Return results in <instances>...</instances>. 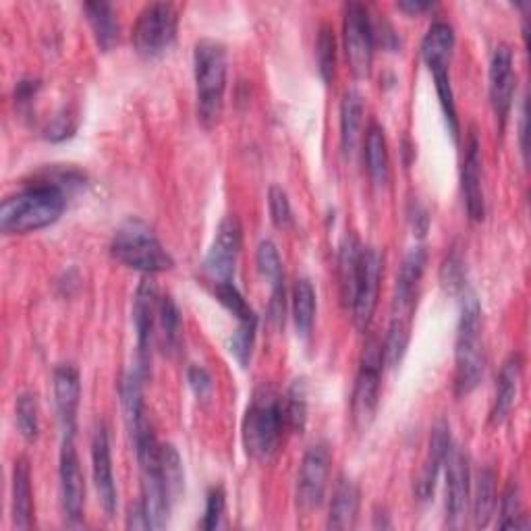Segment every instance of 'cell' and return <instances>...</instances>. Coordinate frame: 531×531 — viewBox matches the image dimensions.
Returning <instances> with one entry per match:
<instances>
[{"label": "cell", "mask_w": 531, "mask_h": 531, "mask_svg": "<svg viewBox=\"0 0 531 531\" xmlns=\"http://www.w3.org/2000/svg\"><path fill=\"white\" fill-rule=\"evenodd\" d=\"M382 256L376 247H363L361 264H359V276L357 287L351 301V314L353 322L359 330H368L376 305H378V293H380V281H382Z\"/></svg>", "instance_id": "cell-10"}, {"label": "cell", "mask_w": 531, "mask_h": 531, "mask_svg": "<svg viewBox=\"0 0 531 531\" xmlns=\"http://www.w3.org/2000/svg\"><path fill=\"white\" fill-rule=\"evenodd\" d=\"M363 125V96L357 90H349L341 104V144L347 156H353L361 139Z\"/></svg>", "instance_id": "cell-29"}, {"label": "cell", "mask_w": 531, "mask_h": 531, "mask_svg": "<svg viewBox=\"0 0 531 531\" xmlns=\"http://www.w3.org/2000/svg\"><path fill=\"white\" fill-rule=\"evenodd\" d=\"M287 428L285 405L272 388L256 390L243 417V446L245 453L256 461H270L281 449L283 430Z\"/></svg>", "instance_id": "cell-2"}, {"label": "cell", "mask_w": 531, "mask_h": 531, "mask_svg": "<svg viewBox=\"0 0 531 531\" xmlns=\"http://www.w3.org/2000/svg\"><path fill=\"white\" fill-rule=\"evenodd\" d=\"M343 38L349 67L355 77H368L374 61V21L370 11L361 3L345 5Z\"/></svg>", "instance_id": "cell-8"}, {"label": "cell", "mask_w": 531, "mask_h": 531, "mask_svg": "<svg viewBox=\"0 0 531 531\" xmlns=\"http://www.w3.org/2000/svg\"><path fill=\"white\" fill-rule=\"evenodd\" d=\"M243 229L237 216H227L220 222L214 241L208 249V256L204 260V274L210 278L212 285L233 281L237 258L241 251Z\"/></svg>", "instance_id": "cell-9"}, {"label": "cell", "mask_w": 531, "mask_h": 531, "mask_svg": "<svg viewBox=\"0 0 531 531\" xmlns=\"http://www.w3.org/2000/svg\"><path fill=\"white\" fill-rule=\"evenodd\" d=\"M496 473L492 467H484L478 473V482H475V492L471 500V517L473 525L478 529H484L490 525L494 511H496Z\"/></svg>", "instance_id": "cell-27"}, {"label": "cell", "mask_w": 531, "mask_h": 531, "mask_svg": "<svg viewBox=\"0 0 531 531\" xmlns=\"http://www.w3.org/2000/svg\"><path fill=\"white\" fill-rule=\"evenodd\" d=\"M515 73H513V52L507 44L494 48L490 59V102L494 115L500 121V129H505L513 96H515Z\"/></svg>", "instance_id": "cell-15"}, {"label": "cell", "mask_w": 531, "mask_h": 531, "mask_svg": "<svg viewBox=\"0 0 531 531\" xmlns=\"http://www.w3.org/2000/svg\"><path fill=\"white\" fill-rule=\"evenodd\" d=\"M397 7L409 15H417V13L434 9V3H422V0H403V3H399Z\"/></svg>", "instance_id": "cell-50"}, {"label": "cell", "mask_w": 531, "mask_h": 531, "mask_svg": "<svg viewBox=\"0 0 531 531\" xmlns=\"http://www.w3.org/2000/svg\"><path fill=\"white\" fill-rule=\"evenodd\" d=\"M144 378L146 376L142 372L133 368L121 380V405L129 432H133L139 424H144L148 419L144 407Z\"/></svg>", "instance_id": "cell-28"}, {"label": "cell", "mask_w": 531, "mask_h": 531, "mask_svg": "<svg viewBox=\"0 0 531 531\" xmlns=\"http://www.w3.org/2000/svg\"><path fill=\"white\" fill-rule=\"evenodd\" d=\"M316 59H318V71L324 83L334 81V73H337V38H334V30L330 23H322L316 42Z\"/></svg>", "instance_id": "cell-36"}, {"label": "cell", "mask_w": 531, "mask_h": 531, "mask_svg": "<svg viewBox=\"0 0 531 531\" xmlns=\"http://www.w3.org/2000/svg\"><path fill=\"white\" fill-rule=\"evenodd\" d=\"M440 283L449 293H461L465 289V264L459 251L446 256L440 268Z\"/></svg>", "instance_id": "cell-43"}, {"label": "cell", "mask_w": 531, "mask_h": 531, "mask_svg": "<svg viewBox=\"0 0 531 531\" xmlns=\"http://www.w3.org/2000/svg\"><path fill=\"white\" fill-rule=\"evenodd\" d=\"M75 131V125L71 123V117L67 115H59L57 119H54L48 129H46V137L52 139V142H61V139H67L71 137Z\"/></svg>", "instance_id": "cell-46"}, {"label": "cell", "mask_w": 531, "mask_h": 531, "mask_svg": "<svg viewBox=\"0 0 531 531\" xmlns=\"http://www.w3.org/2000/svg\"><path fill=\"white\" fill-rule=\"evenodd\" d=\"M283 405L287 428H291L295 434H303L307 424V386L303 378L293 380L287 390V397L283 399Z\"/></svg>", "instance_id": "cell-34"}, {"label": "cell", "mask_w": 531, "mask_h": 531, "mask_svg": "<svg viewBox=\"0 0 531 531\" xmlns=\"http://www.w3.org/2000/svg\"><path fill=\"white\" fill-rule=\"evenodd\" d=\"M409 339H411V324L407 318H397L393 316V322L388 326L386 332V339L382 343V359H384V366L388 368H399L401 361L407 353L409 347Z\"/></svg>", "instance_id": "cell-32"}, {"label": "cell", "mask_w": 531, "mask_h": 531, "mask_svg": "<svg viewBox=\"0 0 531 531\" xmlns=\"http://www.w3.org/2000/svg\"><path fill=\"white\" fill-rule=\"evenodd\" d=\"M158 291L152 281L144 278L142 285L135 291L133 299V326L137 332V370L144 376L150 374L152 363V345L156 339V310H158Z\"/></svg>", "instance_id": "cell-12"}, {"label": "cell", "mask_w": 531, "mask_h": 531, "mask_svg": "<svg viewBox=\"0 0 531 531\" xmlns=\"http://www.w3.org/2000/svg\"><path fill=\"white\" fill-rule=\"evenodd\" d=\"M451 449H453L451 426H449V422H446V419H440V422H436V426L432 428L430 444H428V457L424 461L422 473H419V478L415 482L417 500L428 502L434 496L440 469L444 467L446 457H449Z\"/></svg>", "instance_id": "cell-17"}, {"label": "cell", "mask_w": 531, "mask_h": 531, "mask_svg": "<svg viewBox=\"0 0 531 531\" xmlns=\"http://www.w3.org/2000/svg\"><path fill=\"white\" fill-rule=\"evenodd\" d=\"M366 164L376 185H384L388 179V146L380 125H372L366 135Z\"/></svg>", "instance_id": "cell-33"}, {"label": "cell", "mask_w": 531, "mask_h": 531, "mask_svg": "<svg viewBox=\"0 0 531 531\" xmlns=\"http://www.w3.org/2000/svg\"><path fill=\"white\" fill-rule=\"evenodd\" d=\"M455 48V30L451 23L442 19L434 21L422 40V59L430 71L446 69L451 63V54Z\"/></svg>", "instance_id": "cell-24"}, {"label": "cell", "mask_w": 531, "mask_h": 531, "mask_svg": "<svg viewBox=\"0 0 531 531\" xmlns=\"http://www.w3.org/2000/svg\"><path fill=\"white\" fill-rule=\"evenodd\" d=\"M83 11L88 15L90 27L94 32L96 44L100 46V50L108 52L113 50L119 42V34H121V27H119V19L115 13V7L110 3H86L83 5Z\"/></svg>", "instance_id": "cell-26"}, {"label": "cell", "mask_w": 531, "mask_h": 531, "mask_svg": "<svg viewBox=\"0 0 531 531\" xmlns=\"http://www.w3.org/2000/svg\"><path fill=\"white\" fill-rule=\"evenodd\" d=\"M179 15L169 3H152L137 15L133 25V46L139 57L156 59L169 50L177 40Z\"/></svg>", "instance_id": "cell-6"}, {"label": "cell", "mask_w": 531, "mask_h": 531, "mask_svg": "<svg viewBox=\"0 0 531 531\" xmlns=\"http://www.w3.org/2000/svg\"><path fill=\"white\" fill-rule=\"evenodd\" d=\"M15 422L19 434L27 440L34 442L40 436V405L34 393H23L15 405Z\"/></svg>", "instance_id": "cell-35"}, {"label": "cell", "mask_w": 531, "mask_h": 531, "mask_svg": "<svg viewBox=\"0 0 531 531\" xmlns=\"http://www.w3.org/2000/svg\"><path fill=\"white\" fill-rule=\"evenodd\" d=\"M426 262H428V254H426L424 247H413L405 256L403 266L397 274L393 316L411 320L417 289H419V283H422V276L426 270Z\"/></svg>", "instance_id": "cell-19"}, {"label": "cell", "mask_w": 531, "mask_h": 531, "mask_svg": "<svg viewBox=\"0 0 531 531\" xmlns=\"http://www.w3.org/2000/svg\"><path fill=\"white\" fill-rule=\"evenodd\" d=\"M156 339L164 353H177L183 341V320L177 303L171 295L158 297V310H156Z\"/></svg>", "instance_id": "cell-25"}, {"label": "cell", "mask_w": 531, "mask_h": 531, "mask_svg": "<svg viewBox=\"0 0 531 531\" xmlns=\"http://www.w3.org/2000/svg\"><path fill=\"white\" fill-rule=\"evenodd\" d=\"M409 220L413 225V231L417 233V237H424L428 233V227H430V214L428 210L419 204V202H411V208H409Z\"/></svg>", "instance_id": "cell-47"}, {"label": "cell", "mask_w": 531, "mask_h": 531, "mask_svg": "<svg viewBox=\"0 0 531 531\" xmlns=\"http://www.w3.org/2000/svg\"><path fill=\"white\" fill-rule=\"evenodd\" d=\"M187 382L191 386V390L195 393V397L198 399H208L212 388H214V382H212V376L206 368L202 366H191L187 370Z\"/></svg>", "instance_id": "cell-45"}, {"label": "cell", "mask_w": 531, "mask_h": 531, "mask_svg": "<svg viewBox=\"0 0 531 531\" xmlns=\"http://www.w3.org/2000/svg\"><path fill=\"white\" fill-rule=\"evenodd\" d=\"M486 372L482 343V305L473 293H465L455 343V395L465 397L478 386Z\"/></svg>", "instance_id": "cell-3"}, {"label": "cell", "mask_w": 531, "mask_h": 531, "mask_svg": "<svg viewBox=\"0 0 531 531\" xmlns=\"http://www.w3.org/2000/svg\"><path fill=\"white\" fill-rule=\"evenodd\" d=\"M256 262H258V270H260V274L266 278V281H268L272 287L285 285L283 260H281V254H278L276 245H274L270 239H264V241L258 245Z\"/></svg>", "instance_id": "cell-39"}, {"label": "cell", "mask_w": 531, "mask_h": 531, "mask_svg": "<svg viewBox=\"0 0 531 531\" xmlns=\"http://www.w3.org/2000/svg\"><path fill=\"white\" fill-rule=\"evenodd\" d=\"M361 254H363V245L357 241V237L353 235L345 237L339 251V281H341V297L347 307H351L355 295Z\"/></svg>", "instance_id": "cell-30"}, {"label": "cell", "mask_w": 531, "mask_h": 531, "mask_svg": "<svg viewBox=\"0 0 531 531\" xmlns=\"http://www.w3.org/2000/svg\"><path fill=\"white\" fill-rule=\"evenodd\" d=\"M519 135H521V152L527 160V106L523 104V110H521V127H519Z\"/></svg>", "instance_id": "cell-51"}, {"label": "cell", "mask_w": 531, "mask_h": 531, "mask_svg": "<svg viewBox=\"0 0 531 531\" xmlns=\"http://www.w3.org/2000/svg\"><path fill=\"white\" fill-rule=\"evenodd\" d=\"M521 376H523V357L521 353H511L509 359L502 363L500 374H498L496 397L490 409V424L494 426L502 424L513 411L517 397H519Z\"/></svg>", "instance_id": "cell-21"}, {"label": "cell", "mask_w": 531, "mask_h": 531, "mask_svg": "<svg viewBox=\"0 0 531 531\" xmlns=\"http://www.w3.org/2000/svg\"><path fill=\"white\" fill-rule=\"evenodd\" d=\"M293 320L299 337H310L316 320V289L310 278H299L293 287Z\"/></svg>", "instance_id": "cell-31"}, {"label": "cell", "mask_w": 531, "mask_h": 531, "mask_svg": "<svg viewBox=\"0 0 531 531\" xmlns=\"http://www.w3.org/2000/svg\"><path fill=\"white\" fill-rule=\"evenodd\" d=\"M214 295L218 299V303L229 310L237 322H249V320H258L256 312L251 310V305L247 303V299L241 295V291L235 287L233 281L227 283H218L214 285Z\"/></svg>", "instance_id": "cell-38"}, {"label": "cell", "mask_w": 531, "mask_h": 531, "mask_svg": "<svg viewBox=\"0 0 531 531\" xmlns=\"http://www.w3.org/2000/svg\"><path fill=\"white\" fill-rule=\"evenodd\" d=\"M92 471L100 505L106 517L117 513V484L113 473V457H110V440L106 426H98L92 440Z\"/></svg>", "instance_id": "cell-18"}, {"label": "cell", "mask_w": 531, "mask_h": 531, "mask_svg": "<svg viewBox=\"0 0 531 531\" xmlns=\"http://www.w3.org/2000/svg\"><path fill=\"white\" fill-rule=\"evenodd\" d=\"M461 191L467 216L473 222H480L486 216V200L482 187V146L475 129H471L467 144H465V158L461 171Z\"/></svg>", "instance_id": "cell-16"}, {"label": "cell", "mask_w": 531, "mask_h": 531, "mask_svg": "<svg viewBox=\"0 0 531 531\" xmlns=\"http://www.w3.org/2000/svg\"><path fill=\"white\" fill-rule=\"evenodd\" d=\"M446 523L451 527H459L471 496V473L469 459L463 449L453 444V449L446 457Z\"/></svg>", "instance_id": "cell-14"}, {"label": "cell", "mask_w": 531, "mask_h": 531, "mask_svg": "<svg viewBox=\"0 0 531 531\" xmlns=\"http://www.w3.org/2000/svg\"><path fill=\"white\" fill-rule=\"evenodd\" d=\"M79 399H81L79 372L77 368L71 366V363H61V366L54 370V403H57L63 438L65 436L75 438Z\"/></svg>", "instance_id": "cell-20"}, {"label": "cell", "mask_w": 531, "mask_h": 531, "mask_svg": "<svg viewBox=\"0 0 531 531\" xmlns=\"http://www.w3.org/2000/svg\"><path fill=\"white\" fill-rule=\"evenodd\" d=\"M225 509H227V494L222 490V486H214L208 492V500H206V511H204V519H202V527L206 531H212L216 527H220L222 517H225Z\"/></svg>", "instance_id": "cell-44"}, {"label": "cell", "mask_w": 531, "mask_h": 531, "mask_svg": "<svg viewBox=\"0 0 531 531\" xmlns=\"http://www.w3.org/2000/svg\"><path fill=\"white\" fill-rule=\"evenodd\" d=\"M382 343L378 339H370L366 343V351L361 357V366L355 378L353 388V422L359 430H368L376 415L378 397H380V380H382Z\"/></svg>", "instance_id": "cell-7"}, {"label": "cell", "mask_w": 531, "mask_h": 531, "mask_svg": "<svg viewBox=\"0 0 531 531\" xmlns=\"http://www.w3.org/2000/svg\"><path fill=\"white\" fill-rule=\"evenodd\" d=\"M13 525L19 529H30L34 525V490L32 471L25 459H17L13 467Z\"/></svg>", "instance_id": "cell-22"}, {"label": "cell", "mask_w": 531, "mask_h": 531, "mask_svg": "<svg viewBox=\"0 0 531 531\" xmlns=\"http://www.w3.org/2000/svg\"><path fill=\"white\" fill-rule=\"evenodd\" d=\"M110 254L123 266L144 272L148 276L166 272L175 266L169 249L160 243L154 231L139 218L125 220L115 231L113 241H110Z\"/></svg>", "instance_id": "cell-5"}, {"label": "cell", "mask_w": 531, "mask_h": 531, "mask_svg": "<svg viewBox=\"0 0 531 531\" xmlns=\"http://www.w3.org/2000/svg\"><path fill=\"white\" fill-rule=\"evenodd\" d=\"M40 88H42V83L38 79H21L15 86L17 104H21V106L30 104L36 98V94L40 92Z\"/></svg>", "instance_id": "cell-48"}, {"label": "cell", "mask_w": 531, "mask_h": 531, "mask_svg": "<svg viewBox=\"0 0 531 531\" xmlns=\"http://www.w3.org/2000/svg\"><path fill=\"white\" fill-rule=\"evenodd\" d=\"M160 465H162V475L164 482L169 486V492L173 500H177L183 492V461L177 453L173 444H162L160 446Z\"/></svg>", "instance_id": "cell-40"}, {"label": "cell", "mask_w": 531, "mask_h": 531, "mask_svg": "<svg viewBox=\"0 0 531 531\" xmlns=\"http://www.w3.org/2000/svg\"><path fill=\"white\" fill-rule=\"evenodd\" d=\"M330 449L326 442H318L307 449L303 455L299 475H297V502L303 509H318L328 486V473H330Z\"/></svg>", "instance_id": "cell-11"}, {"label": "cell", "mask_w": 531, "mask_h": 531, "mask_svg": "<svg viewBox=\"0 0 531 531\" xmlns=\"http://www.w3.org/2000/svg\"><path fill=\"white\" fill-rule=\"evenodd\" d=\"M268 208H270V218L274 222L276 229H291L293 227V210L289 195L283 187L272 185L268 191Z\"/></svg>", "instance_id": "cell-42"}, {"label": "cell", "mask_w": 531, "mask_h": 531, "mask_svg": "<svg viewBox=\"0 0 531 531\" xmlns=\"http://www.w3.org/2000/svg\"><path fill=\"white\" fill-rule=\"evenodd\" d=\"M65 208V191L44 179L3 202L0 206V231L5 235H25L46 229L63 216Z\"/></svg>", "instance_id": "cell-1"}, {"label": "cell", "mask_w": 531, "mask_h": 531, "mask_svg": "<svg viewBox=\"0 0 531 531\" xmlns=\"http://www.w3.org/2000/svg\"><path fill=\"white\" fill-rule=\"evenodd\" d=\"M498 527L502 529H527L529 523L525 521L523 507H521V490L517 482H511L500 498V521Z\"/></svg>", "instance_id": "cell-37"}, {"label": "cell", "mask_w": 531, "mask_h": 531, "mask_svg": "<svg viewBox=\"0 0 531 531\" xmlns=\"http://www.w3.org/2000/svg\"><path fill=\"white\" fill-rule=\"evenodd\" d=\"M229 57L218 40H200L193 50V73L198 88V117L204 127H212L225 106Z\"/></svg>", "instance_id": "cell-4"}, {"label": "cell", "mask_w": 531, "mask_h": 531, "mask_svg": "<svg viewBox=\"0 0 531 531\" xmlns=\"http://www.w3.org/2000/svg\"><path fill=\"white\" fill-rule=\"evenodd\" d=\"M59 478H61V500H63L65 517L69 525H79L83 519V507H86V480H83L81 461L75 449L73 436L63 438Z\"/></svg>", "instance_id": "cell-13"}, {"label": "cell", "mask_w": 531, "mask_h": 531, "mask_svg": "<svg viewBox=\"0 0 531 531\" xmlns=\"http://www.w3.org/2000/svg\"><path fill=\"white\" fill-rule=\"evenodd\" d=\"M256 330H258V320L237 322V328H235L233 337L229 341L231 353L239 361L241 368L249 366V359H251V353H254V345H256Z\"/></svg>", "instance_id": "cell-41"}, {"label": "cell", "mask_w": 531, "mask_h": 531, "mask_svg": "<svg viewBox=\"0 0 531 531\" xmlns=\"http://www.w3.org/2000/svg\"><path fill=\"white\" fill-rule=\"evenodd\" d=\"M127 525L133 529H150V521L146 517V511L142 507V502H137V505L129 511V519Z\"/></svg>", "instance_id": "cell-49"}, {"label": "cell", "mask_w": 531, "mask_h": 531, "mask_svg": "<svg viewBox=\"0 0 531 531\" xmlns=\"http://www.w3.org/2000/svg\"><path fill=\"white\" fill-rule=\"evenodd\" d=\"M359 488L353 480L341 475L332 492V502L328 511V527L332 529H351L355 527L359 515Z\"/></svg>", "instance_id": "cell-23"}]
</instances>
